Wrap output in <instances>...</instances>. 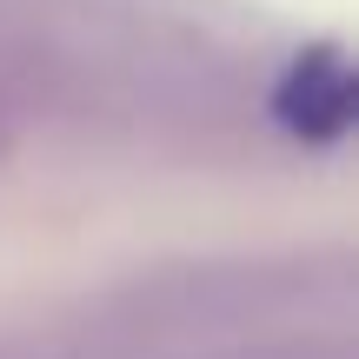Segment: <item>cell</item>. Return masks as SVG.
Masks as SVG:
<instances>
[{
  "mask_svg": "<svg viewBox=\"0 0 359 359\" xmlns=\"http://www.w3.org/2000/svg\"><path fill=\"white\" fill-rule=\"evenodd\" d=\"M273 127L293 147H339L359 120V67L339 40H306L293 60L280 67L266 93Z\"/></svg>",
  "mask_w": 359,
  "mask_h": 359,
  "instance_id": "cell-1",
  "label": "cell"
}]
</instances>
